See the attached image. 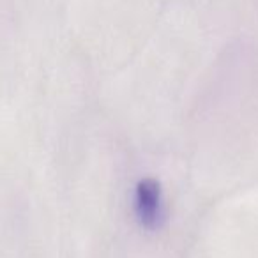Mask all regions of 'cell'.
Segmentation results:
<instances>
[{
    "label": "cell",
    "mask_w": 258,
    "mask_h": 258,
    "mask_svg": "<svg viewBox=\"0 0 258 258\" xmlns=\"http://www.w3.org/2000/svg\"><path fill=\"white\" fill-rule=\"evenodd\" d=\"M135 214L144 228L158 230L165 221V200L161 184L152 177L142 179L135 187Z\"/></svg>",
    "instance_id": "1"
}]
</instances>
